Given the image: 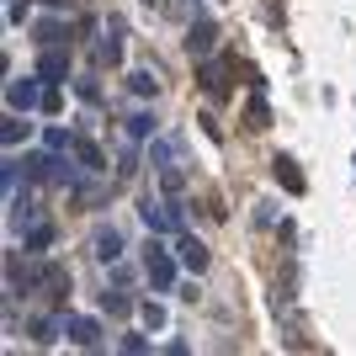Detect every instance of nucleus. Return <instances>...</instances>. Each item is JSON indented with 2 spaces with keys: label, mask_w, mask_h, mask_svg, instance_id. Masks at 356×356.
Returning <instances> with one entry per match:
<instances>
[{
  "label": "nucleus",
  "mask_w": 356,
  "mask_h": 356,
  "mask_svg": "<svg viewBox=\"0 0 356 356\" xmlns=\"http://www.w3.org/2000/svg\"><path fill=\"white\" fill-rule=\"evenodd\" d=\"M144 266H149V277H154L160 287H170V261H165V255L154 250V245H149V261H144Z\"/></svg>",
  "instance_id": "nucleus-1"
},
{
  "label": "nucleus",
  "mask_w": 356,
  "mask_h": 356,
  "mask_svg": "<svg viewBox=\"0 0 356 356\" xmlns=\"http://www.w3.org/2000/svg\"><path fill=\"white\" fill-rule=\"evenodd\" d=\"M181 261H186L192 271H202V266H208V250H202L197 239H181Z\"/></svg>",
  "instance_id": "nucleus-2"
},
{
  "label": "nucleus",
  "mask_w": 356,
  "mask_h": 356,
  "mask_svg": "<svg viewBox=\"0 0 356 356\" xmlns=\"http://www.w3.org/2000/svg\"><path fill=\"white\" fill-rule=\"evenodd\" d=\"M271 165H277V181H282L287 192H303V176L293 170V160H271Z\"/></svg>",
  "instance_id": "nucleus-3"
},
{
  "label": "nucleus",
  "mask_w": 356,
  "mask_h": 356,
  "mask_svg": "<svg viewBox=\"0 0 356 356\" xmlns=\"http://www.w3.org/2000/svg\"><path fill=\"white\" fill-rule=\"evenodd\" d=\"M70 335L80 346H96V325H90V319H70Z\"/></svg>",
  "instance_id": "nucleus-4"
},
{
  "label": "nucleus",
  "mask_w": 356,
  "mask_h": 356,
  "mask_svg": "<svg viewBox=\"0 0 356 356\" xmlns=\"http://www.w3.org/2000/svg\"><path fill=\"white\" fill-rule=\"evenodd\" d=\"M70 70V54H43V74H64Z\"/></svg>",
  "instance_id": "nucleus-5"
},
{
  "label": "nucleus",
  "mask_w": 356,
  "mask_h": 356,
  "mask_svg": "<svg viewBox=\"0 0 356 356\" xmlns=\"http://www.w3.org/2000/svg\"><path fill=\"white\" fill-rule=\"evenodd\" d=\"M32 102H38V90H32V86H11V106H32Z\"/></svg>",
  "instance_id": "nucleus-6"
}]
</instances>
